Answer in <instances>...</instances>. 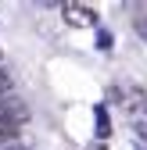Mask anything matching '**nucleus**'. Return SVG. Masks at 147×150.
Listing matches in <instances>:
<instances>
[{
	"mask_svg": "<svg viewBox=\"0 0 147 150\" xmlns=\"http://www.w3.org/2000/svg\"><path fill=\"white\" fill-rule=\"evenodd\" d=\"M11 136H14V129H11V125H4V122H0V143H4V139H11Z\"/></svg>",
	"mask_w": 147,
	"mask_h": 150,
	"instance_id": "obj_5",
	"label": "nucleus"
},
{
	"mask_svg": "<svg viewBox=\"0 0 147 150\" xmlns=\"http://www.w3.org/2000/svg\"><path fill=\"white\" fill-rule=\"evenodd\" d=\"M86 150H108V146H101V143H93V146H86Z\"/></svg>",
	"mask_w": 147,
	"mask_h": 150,
	"instance_id": "obj_6",
	"label": "nucleus"
},
{
	"mask_svg": "<svg viewBox=\"0 0 147 150\" xmlns=\"http://www.w3.org/2000/svg\"><path fill=\"white\" fill-rule=\"evenodd\" d=\"M136 32L147 40V14H140V18H136Z\"/></svg>",
	"mask_w": 147,
	"mask_h": 150,
	"instance_id": "obj_4",
	"label": "nucleus"
},
{
	"mask_svg": "<svg viewBox=\"0 0 147 150\" xmlns=\"http://www.w3.org/2000/svg\"><path fill=\"white\" fill-rule=\"evenodd\" d=\"M97 132H101V136L111 132V129H108V118H104V107H97Z\"/></svg>",
	"mask_w": 147,
	"mask_h": 150,
	"instance_id": "obj_2",
	"label": "nucleus"
},
{
	"mask_svg": "<svg viewBox=\"0 0 147 150\" xmlns=\"http://www.w3.org/2000/svg\"><path fill=\"white\" fill-rule=\"evenodd\" d=\"M61 14H65V22L76 25V29H90V25H97V11L86 7V4H65Z\"/></svg>",
	"mask_w": 147,
	"mask_h": 150,
	"instance_id": "obj_1",
	"label": "nucleus"
},
{
	"mask_svg": "<svg viewBox=\"0 0 147 150\" xmlns=\"http://www.w3.org/2000/svg\"><path fill=\"white\" fill-rule=\"evenodd\" d=\"M7 89H11V75H7L4 68H0V97H4V93H7Z\"/></svg>",
	"mask_w": 147,
	"mask_h": 150,
	"instance_id": "obj_3",
	"label": "nucleus"
}]
</instances>
